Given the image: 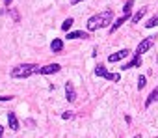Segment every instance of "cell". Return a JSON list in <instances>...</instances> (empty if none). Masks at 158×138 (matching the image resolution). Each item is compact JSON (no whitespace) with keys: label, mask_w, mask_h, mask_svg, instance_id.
Masks as SVG:
<instances>
[{"label":"cell","mask_w":158,"mask_h":138,"mask_svg":"<svg viewBox=\"0 0 158 138\" xmlns=\"http://www.w3.org/2000/svg\"><path fill=\"white\" fill-rule=\"evenodd\" d=\"M112 19H114V11L112 10H104L97 15H91L88 19V32H95L99 28H110L112 26Z\"/></svg>","instance_id":"obj_1"},{"label":"cell","mask_w":158,"mask_h":138,"mask_svg":"<svg viewBox=\"0 0 158 138\" xmlns=\"http://www.w3.org/2000/svg\"><path fill=\"white\" fill-rule=\"evenodd\" d=\"M37 69H39V65H35V63H21L11 69L10 75H11V79H28L37 73Z\"/></svg>","instance_id":"obj_2"},{"label":"cell","mask_w":158,"mask_h":138,"mask_svg":"<svg viewBox=\"0 0 158 138\" xmlns=\"http://www.w3.org/2000/svg\"><path fill=\"white\" fill-rule=\"evenodd\" d=\"M95 75H97V77H102V79H106V80H110V82H119V80H121V75H119V73H110L102 63H99V65L95 67Z\"/></svg>","instance_id":"obj_3"},{"label":"cell","mask_w":158,"mask_h":138,"mask_svg":"<svg viewBox=\"0 0 158 138\" xmlns=\"http://www.w3.org/2000/svg\"><path fill=\"white\" fill-rule=\"evenodd\" d=\"M154 39H156L154 36H149V37L141 39V41L138 43V47H136V50H134V52H136V54H139V56H141V54H145V52L154 45Z\"/></svg>","instance_id":"obj_4"},{"label":"cell","mask_w":158,"mask_h":138,"mask_svg":"<svg viewBox=\"0 0 158 138\" xmlns=\"http://www.w3.org/2000/svg\"><path fill=\"white\" fill-rule=\"evenodd\" d=\"M61 71V65L60 63H47L43 67L37 69V73L35 75H54V73H60Z\"/></svg>","instance_id":"obj_5"},{"label":"cell","mask_w":158,"mask_h":138,"mask_svg":"<svg viewBox=\"0 0 158 138\" xmlns=\"http://www.w3.org/2000/svg\"><path fill=\"white\" fill-rule=\"evenodd\" d=\"M128 54H132L130 52V49H121V50H117V52H114V54H110L108 56V62H121V60H125V58H128Z\"/></svg>","instance_id":"obj_6"},{"label":"cell","mask_w":158,"mask_h":138,"mask_svg":"<svg viewBox=\"0 0 158 138\" xmlns=\"http://www.w3.org/2000/svg\"><path fill=\"white\" fill-rule=\"evenodd\" d=\"M65 101L69 103H74L76 101V90H74V84L73 82H65Z\"/></svg>","instance_id":"obj_7"},{"label":"cell","mask_w":158,"mask_h":138,"mask_svg":"<svg viewBox=\"0 0 158 138\" xmlns=\"http://www.w3.org/2000/svg\"><path fill=\"white\" fill-rule=\"evenodd\" d=\"M132 67H141V56L139 54H132V60L130 62H127L125 65H121V69L123 71H128V69H132Z\"/></svg>","instance_id":"obj_8"},{"label":"cell","mask_w":158,"mask_h":138,"mask_svg":"<svg viewBox=\"0 0 158 138\" xmlns=\"http://www.w3.org/2000/svg\"><path fill=\"white\" fill-rule=\"evenodd\" d=\"M128 19H130L128 15H121L119 19H115V21H114V24L108 28V34H114V32H117V30H119V28H121V26H123L127 21H128Z\"/></svg>","instance_id":"obj_9"},{"label":"cell","mask_w":158,"mask_h":138,"mask_svg":"<svg viewBox=\"0 0 158 138\" xmlns=\"http://www.w3.org/2000/svg\"><path fill=\"white\" fill-rule=\"evenodd\" d=\"M65 39H89V32L86 30H76V32H67Z\"/></svg>","instance_id":"obj_10"},{"label":"cell","mask_w":158,"mask_h":138,"mask_svg":"<svg viewBox=\"0 0 158 138\" xmlns=\"http://www.w3.org/2000/svg\"><path fill=\"white\" fill-rule=\"evenodd\" d=\"M8 125H10L11 131H19L21 123H19V118H17L15 112H8Z\"/></svg>","instance_id":"obj_11"},{"label":"cell","mask_w":158,"mask_h":138,"mask_svg":"<svg viewBox=\"0 0 158 138\" xmlns=\"http://www.w3.org/2000/svg\"><path fill=\"white\" fill-rule=\"evenodd\" d=\"M156 101H158V86H156V88H154L149 95H147V99H145L143 106H145V108H149V106H151L152 103H156Z\"/></svg>","instance_id":"obj_12"},{"label":"cell","mask_w":158,"mask_h":138,"mask_svg":"<svg viewBox=\"0 0 158 138\" xmlns=\"http://www.w3.org/2000/svg\"><path fill=\"white\" fill-rule=\"evenodd\" d=\"M145 15H147V8H141V10H138V11L130 17V23H132V24H138V23H139Z\"/></svg>","instance_id":"obj_13"},{"label":"cell","mask_w":158,"mask_h":138,"mask_svg":"<svg viewBox=\"0 0 158 138\" xmlns=\"http://www.w3.org/2000/svg\"><path fill=\"white\" fill-rule=\"evenodd\" d=\"M50 50H52V52H61V50H63V39L54 37L52 43H50Z\"/></svg>","instance_id":"obj_14"},{"label":"cell","mask_w":158,"mask_h":138,"mask_svg":"<svg viewBox=\"0 0 158 138\" xmlns=\"http://www.w3.org/2000/svg\"><path fill=\"white\" fill-rule=\"evenodd\" d=\"M132 8H134V0H127L125 2V6H123V15H128V17H132L130 13H132Z\"/></svg>","instance_id":"obj_15"},{"label":"cell","mask_w":158,"mask_h":138,"mask_svg":"<svg viewBox=\"0 0 158 138\" xmlns=\"http://www.w3.org/2000/svg\"><path fill=\"white\" fill-rule=\"evenodd\" d=\"M143 26H145V28H154V26H158V13H154Z\"/></svg>","instance_id":"obj_16"},{"label":"cell","mask_w":158,"mask_h":138,"mask_svg":"<svg viewBox=\"0 0 158 138\" xmlns=\"http://www.w3.org/2000/svg\"><path fill=\"white\" fill-rule=\"evenodd\" d=\"M73 24H74V19H73V17H67V19L61 23V30H63V32H69V28H71Z\"/></svg>","instance_id":"obj_17"},{"label":"cell","mask_w":158,"mask_h":138,"mask_svg":"<svg viewBox=\"0 0 158 138\" xmlns=\"http://www.w3.org/2000/svg\"><path fill=\"white\" fill-rule=\"evenodd\" d=\"M145 86H147V77L145 75H139L138 77V92H141Z\"/></svg>","instance_id":"obj_18"},{"label":"cell","mask_w":158,"mask_h":138,"mask_svg":"<svg viewBox=\"0 0 158 138\" xmlns=\"http://www.w3.org/2000/svg\"><path fill=\"white\" fill-rule=\"evenodd\" d=\"M10 15H11V19H13V23H19V21H21V15H19V10H15V8H11V10H10Z\"/></svg>","instance_id":"obj_19"},{"label":"cell","mask_w":158,"mask_h":138,"mask_svg":"<svg viewBox=\"0 0 158 138\" xmlns=\"http://www.w3.org/2000/svg\"><path fill=\"white\" fill-rule=\"evenodd\" d=\"M74 118V112L73 110H65V112H61V119H73Z\"/></svg>","instance_id":"obj_20"},{"label":"cell","mask_w":158,"mask_h":138,"mask_svg":"<svg viewBox=\"0 0 158 138\" xmlns=\"http://www.w3.org/2000/svg\"><path fill=\"white\" fill-rule=\"evenodd\" d=\"M13 95H0V103H6V101H11Z\"/></svg>","instance_id":"obj_21"},{"label":"cell","mask_w":158,"mask_h":138,"mask_svg":"<svg viewBox=\"0 0 158 138\" xmlns=\"http://www.w3.org/2000/svg\"><path fill=\"white\" fill-rule=\"evenodd\" d=\"M80 2H84V0H71V6H76V4H80Z\"/></svg>","instance_id":"obj_22"},{"label":"cell","mask_w":158,"mask_h":138,"mask_svg":"<svg viewBox=\"0 0 158 138\" xmlns=\"http://www.w3.org/2000/svg\"><path fill=\"white\" fill-rule=\"evenodd\" d=\"M26 125H30V127H34V125H35V121H34V119H28V121H26Z\"/></svg>","instance_id":"obj_23"},{"label":"cell","mask_w":158,"mask_h":138,"mask_svg":"<svg viewBox=\"0 0 158 138\" xmlns=\"http://www.w3.org/2000/svg\"><path fill=\"white\" fill-rule=\"evenodd\" d=\"M11 2H13V0H4V6H6V8H10V4H11Z\"/></svg>","instance_id":"obj_24"},{"label":"cell","mask_w":158,"mask_h":138,"mask_svg":"<svg viewBox=\"0 0 158 138\" xmlns=\"http://www.w3.org/2000/svg\"><path fill=\"white\" fill-rule=\"evenodd\" d=\"M0 138H4V127L0 125Z\"/></svg>","instance_id":"obj_25"},{"label":"cell","mask_w":158,"mask_h":138,"mask_svg":"<svg viewBox=\"0 0 158 138\" xmlns=\"http://www.w3.org/2000/svg\"><path fill=\"white\" fill-rule=\"evenodd\" d=\"M132 138H141V134H136V136H132Z\"/></svg>","instance_id":"obj_26"}]
</instances>
